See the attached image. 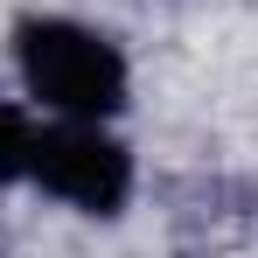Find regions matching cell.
I'll return each mask as SVG.
<instances>
[{"label": "cell", "instance_id": "3957f363", "mask_svg": "<svg viewBox=\"0 0 258 258\" xmlns=\"http://www.w3.org/2000/svg\"><path fill=\"white\" fill-rule=\"evenodd\" d=\"M28 161H35V119L0 98V188L7 181H28Z\"/></svg>", "mask_w": 258, "mask_h": 258}, {"label": "cell", "instance_id": "6da1fadb", "mask_svg": "<svg viewBox=\"0 0 258 258\" xmlns=\"http://www.w3.org/2000/svg\"><path fill=\"white\" fill-rule=\"evenodd\" d=\"M14 77L49 119H119L133 91V63L105 28L77 14H28L14 21Z\"/></svg>", "mask_w": 258, "mask_h": 258}, {"label": "cell", "instance_id": "7a4b0ae2", "mask_svg": "<svg viewBox=\"0 0 258 258\" xmlns=\"http://www.w3.org/2000/svg\"><path fill=\"white\" fill-rule=\"evenodd\" d=\"M28 181L42 196H56L63 210L112 223V216H126L133 188H140V168H133V147L105 119H56V126L35 133Z\"/></svg>", "mask_w": 258, "mask_h": 258}]
</instances>
